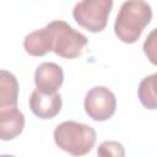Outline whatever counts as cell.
<instances>
[{
  "label": "cell",
  "mask_w": 157,
  "mask_h": 157,
  "mask_svg": "<svg viewBox=\"0 0 157 157\" xmlns=\"http://www.w3.org/2000/svg\"><path fill=\"white\" fill-rule=\"evenodd\" d=\"M97 155L102 156V157H124L125 156V151L124 147L120 142L117 141H104L99 145L98 150H97Z\"/></svg>",
  "instance_id": "7c38bea8"
},
{
  "label": "cell",
  "mask_w": 157,
  "mask_h": 157,
  "mask_svg": "<svg viewBox=\"0 0 157 157\" xmlns=\"http://www.w3.org/2000/svg\"><path fill=\"white\" fill-rule=\"evenodd\" d=\"M52 32V50L65 59H75L82 54V49L87 45V38L74 29L65 21H53L48 23Z\"/></svg>",
  "instance_id": "3957f363"
},
{
  "label": "cell",
  "mask_w": 157,
  "mask_h": 157,
  "mask_svg": "<svg viewBox=\"0 0 157 157\" xmlns=\"http://www.w3.org/2000/svg\"><path fill=\"white\" fill-rule=\"evenodd\" d=\"M18 82L13 74L0 70V110L17 107Z\"/></svg>",
  "instance_id": "30bf717a"
},
{
  "label": "cell",
  "mask_w": 157,
  "mask_h": 157,
  "mask_svg": "<svg viewBox=\"0 0 157 157\" xmlns=\"http://www.w3.org/2000/svg\"><path fill=\"white\" fill-rule=\"evenodd\" d=\"M25 50L32 56H43L53 48L52 42V32L49 26L33 31L25 37L23 40Z\"/></svg>",
  "instance_id": "9c48e42d"
},
{
  "label": "cell",
  "mask_w": 157,
  "mask_h": 157,
  "mask_svg": "<svg viewBox=\"0 0 157 157\" xmlns=\"http://www.w3.org/2000/svg\"><path fill=\"white\" fill-rule=\"evenodd\" d=\"M96 131L90 125L74 120L59 124L54 130V141L59 148L72 155L83 156L96 144Z\"/></svg>",
  "instance_id": "7a4b0ae2"
},
{
  "label": "cell",
  "mask_w": 157,
  "mask_h": 157,
  "mask_svg": "<svg viewBox=\"0 0 157 157\" xmlns=\"http://www.w3.org/2000/svg\"><path fill=\"white\" fill-rule=\"evenodd\" d=\"M64 82L63 69L55 63H43L34 72V83L39 92L45 94L55 93Z\"/></svg>",
  "instance_id": "8992f818"
},
{
  "label": "cell",
  "mask_w": 157,
  "mask_h": 157,
  "mask_svg": "<svg viewBox=\"0 0 157 157\" xmlns=\"http://www.w3.org/2000/svg\"><path fill=\"white\" fill-rule=\"evenodd\" d=\"M152 18V9L145 0H126L115 18V36L124 43H135Z\"/></svg>",
  "instance_id": "6da1fadb"
},
{
  "label": "cell",
  "mask_w": 157,
  "mask_h": 157,
  "mask_svg": "<svg viewBox=\"0 0 157 157\" xmlns=\"http://www.w3.org/2000/svg\"><path fill=\"white\" fill-rule=\"evenodd\" d=\"M156 74L146 76L139 85V98L144 107L148 109H156Z\"/></svg>",
  "instance_id": "8fae6325"
},
{
  "label": "cell",
  "mask_w": 157,
  "mask_h": 157,
  "mask_svg": "<svg viewBox=\"0 0 157 157\" xmlns=\"http://www.w3.org/2000/svg\"><path fill=\"white\" fill-rule=\"evenodd\" d=\"M63 102L59 93L45 94L38 90L33 91L29 97V108L32 113L40 119H52L59 114Z\"/></svg>",
  "instance_id": "52a82bcc"
},
{
  "label": "cell",
  "mask_w": 157,
  "mask_h": 157,
  "mask_svg": "<svg viewBox=\"0 0 157 157\" xmlns=\"http://www.w3.org/2000/svg\"><path fill=\"white\" fill-rule=\"evenodd\" d=\"M83 105L90 118L96 121H104L114 114L117 99L109 88L104 86H96L87 92Z\"/></svg>",
  "instance_id": "5b68a950"
},
{
  "label": "cell",
  "mask_w": 157,
  "mask_h": 157,
  "mask_svg": "<svg viewBox=\"0 0 157 157\" xmlns=\"http://www.w3.org/2000/svg\"><path fill=\"white\" fill-rule=\"evenodd\" d=\"M113 0H81L72 10L74 20L90 32H101L108 23Z\"/></svg>",
  "instance_id": "277c9868"
},
{
  "label": "cell",
  "mask_w": 157,
  "mask_h": 157,
  "mask_svg": "<svg viewBox=\"0 0 157 157\" xmlns=\"http://www.w3.org/2000/svg\"><path fill=\"white\" fill-rule=\"evenodd\" d=\"M25 128V117L17 107L0 110V140L9 141L18 136Z\"/></svg>",
  "instance_id": "ba28073f"
}]
</instances>
